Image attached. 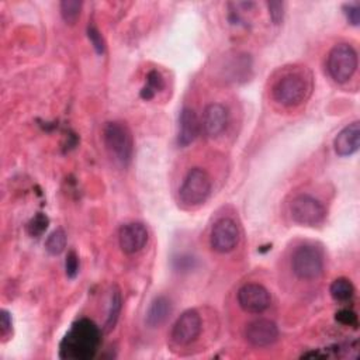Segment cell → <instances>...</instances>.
Instances as JSON below:
<instances>
[{
    "mask_svg": "<svg viewBox=\"0 0 360 360\" xmlns=\"http://www.w3.org/2000/svg\"><path fill=\"white\" fill-rule=\"evenodd\" d=\"M100 342L101 330L98 326L93 321L82 318L72 323L70 329L62 339L59 354L62 359L87 360L96 354Z\"/></svg>",
    "mask_w": 360,
    "mask_h": 360,
    "instance_id": "cell-1",
    "label": "cell"
},
{
    "mask_svg": "<svg viewBox=\"0 0 360 360\" xmlns=\"http://www.w3.org/2000/svg\"><path fill=\"white\" fill-rule=\"evenodd\" d=\"M104 142L110 155L121 166H127L131 162L134 152V139L125 122H108L104 128Z\"/></svg>",
    "mask_w": 360,
    "mask_h": 360,
    "instance_id": "cell-2",
    "label": "cell"
},
{
    "mask_svg": "<svg viewBox=\"0 0 360 360\" xmlns=\"http://www.w3.org/2000/svg\"><path fill=\"white\" fill-rule=\"evenodd\" d=\"M330 77L338 83H345L357 69V53L349 44H339L332 48L326 62Z\"/></svg>",
    "mask_w": 360,
    "mask_h": 360,
    "instance_id": "cell-3",
    "label": "cell"
},
{
    "mask_svg": "<svg viewBox=\"0 0 360 360\" xmlns=\"http://www.w3.org/2000/svg\"><path fill=\"white\" fill-rule=\"evenodd\" d=\"M210 193L211 179L208 173L200 167H194L187 173L179 190V197L184 205L195 207L202 204L208 198Z\"/></svg>",
    "mask_w": 360,
    "mask_h": 360,
    "instance_id": "cell-4",
    "label": "cell"
},
{
    "mask_svg": "<svg viewBox=\"0 0 360 360\" xmlns=\"http://www.w3.org/2000/svg\"><path fill=\"white\" fill-rule=\"evenodd\" d=\"M291 266L298 278L315 280L322 274L323 270L322 253L311 245L298 246L292 253Z\"/></svg>",
    "mask_w": 360,
    "mask_h": 360,
    "instance_id": "cell-5",
    "label": "cell"
},
{
    "mask_svg": "<svg viewBox=\"0 0 360 360\" xmlns=\"http://www.w3.org/2000/svg\"><path fill=\"white\" fill-rule=\"evenodd\" d=\"M290 214L297 224L305 226L321 224L326 215L323 205L316 198L307 194H300L292 198L290 204Z\"/></svg>",
    "mask_w": 360,
    "mask_h": 360,
    "instance_id": "cell-6",
    "label": "cell"
},
{
    "mask_svg": "<svg viewBox=\"0 0 360 360\" xmlns=\"http://www.w3.org/2000/svg\"><path fill=\"white\" fill-rule=\"evenodd\" d=\"M308 87L305 80L300 75H287L280 79L274 89L273 97L283 105L292 107L302 103L307 97Z\"/></svg>",
    "mask_w": 360,
    "mask_h": 360,
    "instance_id": "cell-7",
    "label": "cell"
},
{
    "mask_svg": "<svg viewBox=\"0 0 360 360\" xmlns=\"http://www.w3.org/2000/svg\"><path fill=\"white\" fill-rule=\"evenodd\" d=\"M239 242V229L235 221L222 218L217 221L211 229L210 243L218 253H228L236 248Z\"/></svg>",
    "mask_w": 360,
    "mask_h": 360,
    "instance_id": "cell-8",
    "label": "cell"
},
{
    "mask_svg": "<svg viewBox=\"0 0 360 360\" xmlns=\"http://www.w3.org/2000/svg\"><path fill=\"white\" fill-rule=\"evenodd\" d=\"M201 328L202 323L200 314L195 309H187L177 318L172 330V338L177 345L186 346L200 336Z\"/></svg>",
    "mask_w": 360,
    "mask_h": 360,
    "instance_id": "cell-9",
    "label": "cell"
},
{
    "mask_svg": "<svg viewBox=\"0 0 360 360\" xmlns=\"http://www.w3.org/2000/svg\"><path fill=\"white\" fill-rule=\"evenodd\" d=\"M270 292L260 284L248 283L238 291V302L240 308L249 314H260L270 305Z\"/></svg>",
    "mask_w": 360,
    "mask_h": 360,
    "instance_id": "cell-10",
    "label": "cell"
},
{
    "mask_svg": "<svg viewBox=\"0 0 360 360\" xmlns=\"http://www.w3.org/2000/svg\"><path fill=\"white\" fill-rule=\"evenodd\" d=\"M148 229L141 222H129L121 226L118 240L120 248L127 255H134L142 250L148 242Z\"/></svg>",
    "mask_w": 360,
    "mask_h": 360,
    "instance_id": "cell-11",
    "label": "cell"
},
{
    "mask_svg": "<svg viewBox=\"0 0 360 360\" xmlns=\"http://www.w3.org/2000/svg\"><path fill=\"white\" fill-rule=\"evenodd\" d=\"M245 336L250 345L256 347H264L277 340L278 328L270 319H256L246 326Z\"/></svg>",
    "mask_w": 360,
    "mask_h": 360,
    "instance_id": "cell-12",
    "label": "cell"
},
{
    "mask_svg": "<svg viewBox=\"0 0 360 360\" xmlns=\"http://www.w3.org/2000/svg\"><path fill=\"white\" fill-rule=\"evenodd\" d=\"M202 128L207 135L218 136L222 134L228 124V110L219 103H211L202 112Z\"/></svg>",
    "mask_w": 360,
    "mask_h": 360,
    "instance_id": "cell-13",
    "label": "cell"
},
{
    "mask_svg": "<svg viewBox=\"0 0 360 360\" xmlns=\"http://www.w3.org/2000/svg\"><path fill=\"white\" fill-rule=\"evenodd\" d=\"M200 132V120L194 110L184 107L179 115L177 143L179 146H188L195 141Z\"/></svg>",
    "mask_w": 360,
    "mask_h": 360,
    "instance_id": "cell-14",
    "label": "cell"
},
{
    "mask_svg": "<svg viewBox=\"0 0 360 360\" xmlns=\"http://www.w3.org/2000/svg\"><path fill=\"white\" fill-rule=\"evenodd\" d=\"M335 152L339 156H350L360 146V125L357 121L345 127L333 141Z\"/></svg>",
    "mask_w": 360,
    "mask_h": 360,
    "instance_id": "cell-15",
    "label": "cell"
},
{
    "mask_svg": "<svg viewBox=\"0 0 360 360\" xmlns=\"http://www.w3.org/2000/svg\"><path fill=\"white\" fill-rule=\"evenodd\" d=\"M170 314H172L170 300L165 295H159L150 302V305L146 311L145 322L149 328H159L160 325H163L167 321Z\"/></svg>",
    "mask_w": 360,
    "mask_h": 360,
    "instance_id": "cell-16",
    "label": "cell"
},
{
    "mask_svg": "<svg viewBox=\"0 0 360 360\" xmlns=\"http://www.w3.org/2000/svg\"><path fill=\"white\" fill-rule=\"evenodd\" d=\"M330 295L335 301H339V302H345V301H349L353 294H354V287L352 284V281L346 277H339V278H335L330 284Z\"/></svg>",
    "mask_w": 360,
    "mask_h": 360,
    "instance_id": "cell-17",
    "label": "cell"
},
{
    "mask_svg": "<svg viewBox=\"0 0 360 360\" xmlns=\"http://www.w3.org/2000/svg\"><path fill=\"white\" fill-rule=\"evenodd\" d=\"M66 248V233L62 228L55 229L45 240V249L48 253L56 256L60 255Z\"/></svg>",
    "mask_w": 360,
    "mask_h": 360,
    "instance_id": "cell-18",
    "label": "cell"
},
{
    "mask_svg": "<svg viewBox=\"0 0 360 360\" xmlns=\"http://www.w3.org/2000/svg\"><path fill=\"white\" fill-rule=\"evenodd\" d=\"M121 307H122V301H121V294L120 291H114L111 295V301H110V309H108V315H107V321L104 323V332H110L111 329H114L120 312H121Z\"/></svg>",
    "mask_w": 360,
    "mask_h": 360,
    "instance_id": "cell-19",
    "label": "cell"
},
{
    "mask_svg": "<svg viewBox=\"0 0 360 360\" xmlns=\"http://www.w3.org/2000/svg\"><path fill=\"white\" fill-rule=\"evenodd\" d=\"M60 14L65 22L75 24L77 18L80 17L82 10V1L80 0H63L60 1Z\"/></svg>",
    "mask_w": 360,
    "mask_h": 360,
    "instance_id": "cell-20",
    "label": "cell"
},
{
    "mask_svg": "<svg viewBox=\"0 0 360 360\" xmlns=\"http://www.w3.org/2000/svg\"><path fill=\"white\" fill-rule=\"evenodd\" d=\"M48 224H49L48 217L45 214L39 212V214H37L35 217H32L30 219V222L27 224V231L31 236L38 238L45 232V229L48 228Z\"/></svg>",
    "mask_w": 360,
    "mask_h": 360,
    "instance_id": "cell-21",
    "label": "cell"
},
{
    "mask_svg": "<svg viewBox=\"0 0 360 360\" xmlns=\"http://www.w3.org/2000/svg\"><path fill=\"white\" fill-rule=\"evenodd\" d=\"M87 37H89L93 48L96 49V52L98 55H101L104 52V49H105V44H104V39H103L100 31L94 25H89L87 27Z\"/></svg>",
    "mask_w": 360,
    "mask_h": 360,
    "instance_id": "cell-22",
    "label": "cell"
},
{
    "mask_svg": "<svg viewBox=\"0 0 360 360\" xmlns=\"http://www.w3.org/2000/svg\"><path fill=\"white\" fill-rule=\"evenodd\" d=\"M335 319L343 326H353V328L357 326L356 312L352 311V309H347V308H343V309L338 311L336 315H335Z\"/></svg>",
    "mask_w": 360,
    "mask_h": 360,
    "instance_id": "cell-23",
    "label": "cell"
},
{
    "mask_svg": "<svg viewBox=\"0 0 360 360\" xmlns=\"http://www.w3.org/2000/svg\"><path fill=\"white\" fill-rule=\"evenodd\" d=\"M148 90H150L153 94L159 90H162L165 87V82H163V77L162 75L158 72V70H150L146 76V86H145Z\"/></svg>",
    "mask_w": 360,
    "mask_h": 360,
    "instance_id": "cell-24",
    "label": "cell"
},
{
    "mask_svg": "<svg viewBox=\"0 0 360 360\" xmlns=\"http://www.w3.org/2000/svg\"><path fill=\"white\" fill-rule=\"evenodd\" d=\"M65 270H66V274L68 277L70 278H75L79 273V257L76 255V252L70 250L66 256V260H65Z\"/></svg>",
    "mask_w": 360,
    "mask_h": 360,
    "instance_id": "cell-25",
    "label": "cell"
},
{
    "mask_svg": "<svg viewBox=\"0 0 360 360\" xmlns=\"http://www.w3.org/2000/svg\"><path fill=\"white\" fill-rule=\"evenodd\" d=\"M269 14L273 24H280L284 17V3L283 1H269Z\"/></svg>",
    "mask_w": 360,
    "mask_h": 360,
    "instance_id": "cell-26",
    "label": "cell"
},
{
    "mask_svg": "<svg viewBox=\"0 0 360 360\" xmlns=\"http://www.w3.org/2000/svg\"><path fill=\"white\" fill-rule=\"evenodd\" d=\"M343 13L352 25H359V22H360V4L359 3L345 4Z\"/></svg>",
    "mask_w": 360,
    "mask_h": 360,
    "instance_id": "cell-27",
    "label": "cell"
},
{
    "mask_svg": "<svg viewBox=\"0 0 360 360\" xmlns=\"http://www.w3.org/2000/svg\"><path fill=\"white\" fill-rule=\"evenodd\" d=\"M11 332V316L6 309L0 312V333L1 336H7Z\"/></svg>",
    "mask_w": 360,
    "mask_h": 360,
    "instance_id": "cell-28",
    "label": "cell"
}]
</instances>
